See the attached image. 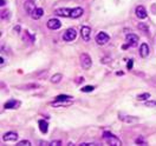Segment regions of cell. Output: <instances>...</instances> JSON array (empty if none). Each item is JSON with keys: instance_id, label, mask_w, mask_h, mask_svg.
I'll return each mask as SVG.
<instances>
[{"instance_id": "obj_1", "label": "cell", "mask_w": 156, "mask_h": 146, "mask_svg": "<svg viewBox=\"0 0 156 146\" xmlns=\"http://www.w3.org/2000/svg\"><path fill=\"white\" fill-rule=\"evenodd\" d=\"M103 139L105 140V143H107L108 145H111V146L122 145V141H121L116 136H114L112 133H110V132H104V133H103Z\"/></svg>"}, {"instance_id": "obj_2", "label": "cell", "mask_w": 156, "mask_h": 146, "mask_svg": "<svg viewBox=\"0 0 156 146\" xmlns=\"http://www.w3.org/2000/svg\"><path fill=\"white\" fill-rule=\"evenodd\" d=\"M80 64H82V67L85 68V70H89L92 65V60H91V57L87 54V53H83L80 56Z\"/></svg>"}, {"instance_id": "obj_3", "label": "cell", "mask_w": 156, "mask_h": 146, "mask_svg": "<svg viewBox=\"0 0 156 146\" xmlns=\"http://www.w3.org/2000/svg\"><path fill=\"white\" fill-rule=\"evenodd\" d=\"M76 37H77V32H76V29H66L64 32V34H63V39L65 40V41H73V40L76 39Z\"/></svg>"}, {"instance_id": "obj_4", "label": "cell", "mask_w": 156, "mask_h": 146, "mask_svg": "<svg viewBox=\"0 0 156 146\" xmlns=\"http://www.w3.org/2000/svg\"><path fill=\"white\" fill-rule=\"evenodd\" d=\"M109 40H110V37L105 32H99L96 36V42L98 45H105Z\"/></svg>"}, {"instance_id": "obj_5", "label": "cell", "mask_w": 156, "mask_h": 146, "mask_svg": "<svg viewBox=\"0 0 156 146\" xmlns=\"http://www.w3.org/2000/svg\"><path fill=\"white\" fill-rule=\"evenodd\" d=\"M80 36L84 41H89L90 37H91V29L89 26H82L80 29Z\"/></svg>"}, {"instance_id": "obj_6", "label": "cell", "mask_w": 156, "mask_h": 146, "mask_svg": "<svg viewBox=\"0 0 156 146\" xmlns=\"http://www.w3.org/2000/svg\"><path fill=\"white\" fill-rule=\"evenodd\" d=\"M127 41L129 46H136L138 42V36L134 34V33H129L127 34Z\"/></svg>"}, {"instance_id": "obj_7", "label": "cell", "mask_w": 156, "mask_h": 146, "mask_svg": "<svg viewBox=\"0 0 156 146\" xmlns=\"http://www.w3.org/2000/svg\"><path fill=\"white\" fill-rule=\"evenodd\" d=\"M4 141H16L18 139V133L17 132H6L2 137Z\"/></svg>"}, {"instance_id": "obj_8", "label": "cell", "mask_w": 156, "mask_h": 146, "mask_svg": "<svg viewBox=\"0 0 156 146\" xmlns=\"http://www.w3.org/2000/svg\"><path fill=\"white\" fill-rule=\"evenodd\" d=\"M135 13H136V17L138 18V19H146L147 17H148L146 8H144L143 6H141V5L136 7V11H135Z\"/></svg>"}, {"instance_id": "obj_9", "label": "cell", "mask_w": 156, "mask_h": 146, "mask_svg": "<svg viewBox=\"0 0 156 146\" xmlns=\"http://www.w3.org/2000/svg\"><path fill=\"white\" fill-rule=\"evenodd\" d=\"M72 8H68V7H63V8H58V10L55 11V14H57L59 17H70V13H71Z\"/></svg>"}, {"instance_id": "obj_10", "label": "cell", "mask_w": 156, "mask_h": 146, "mask_svg": "<svg viewBox=\"0 0 156 146\" xmlns=\"http://www.w3.org/2000/svg\"><path fill=\"white\" fill-rule=\"evenodd\" d=\"M83 13H84V11H83L82 7H75V8H72V10H71L70 18H73V19L79 18V17H82V15H83Z\"/></svg>"}, {"instance_id": "obj_11", "label": "cell", "mask_w": 156, "mask_h": 146, "mask_svg": "<svg viewBox=\"0 0 156 146\" xmlns=\"http://www.w3.org/2000/svg\"><path fill=\"white\" fill-rule=\"evenodd\" d=\"M62 26V22L58 19H50L48 21V27L50 29H58Z\"/></svg>"}, {"instance_id": "obj_12", "label": "cell", "mask_w": 156, "mask_h": 146, "mask_svg": "<svg viewBox=\"0 0 156 146\" xmlns=\"http://www.w3.org/2000/svg\"><path fill=\"white\" fill-rule=\"evenodd\" d=\"M148 54H149V46H148V44L143 42L140 46V56L142 58H146V57H148Z\"/></svg>"}, {"instance_id": "obj_13", "label": "cell", "mask_w": 156, "mask_h": 146, "mask_svg": "<svg viewBox=\"0 0 156 146\" xmlns=\"http://www.w3.org/2000/svg\"><path fill=\"white\" fill-rule=\"evenodd\" d=\"M24 7H25V11L29 13L30 15L33 13V11L36 10V5H34V2L33 1H26L25 2V5H24Z\"/></svg>"}, {"instance_id": "obj_14", "label": "cell", "mask_w": 156, "mask_h": 146, "mask_svg": "<svg viewBox=\"0 0 156 146\" xmlns=\"http://www.w3.org/2000/svg\"><path fill=\"white\" fill-rule=\"evenodd\" d=\"M71 104H72V101H69V100H57V99H56V101L51 103V106H53V107L69 106V105H71Z\"/></svg>"}, {"instance_id": "obj_15", "label": "cell", "mask_w": 156, "mask_h": 146, "mask_svg": "<svg viewBox=\"0 0 156 146\" xmlns=\"http://www.w3.org/2000/svg\"><path fill=\"white\" fill-rule=\"evenodd\" d=\"M19 105H20V101H17V100H14V99H11L7 103H5L4 107L9 110V108H17Z\"/></svg>"}, {"instance_id": "obj_16", "label": "cell", "mask_w": 156, "mask_h": 146, "mask_svg": "<svg viewBox=\"0 0 156 146\" xmlns=\"http://www.w3.org/2000/svg\"><path fill=\"white\" fill-rule=\"evenodd\" d=\"M39 130L43 132V133H46L48 132V130H49V124H48V121L46 120H39Z\"/></svg>"}, {"instance_id": "obj_17", "label": "cell", "mask_w": 156, "mask_h": 146, "mask_svg": "<svg viewBox=\"0 0 156 146\" xmlns=\"http://www.w3.org/2000/svg\"><path fill=\"white\" fill-rule=\"evenodd\" d=\"M43 15H44V10H43V8H36V10L33 11V13L31 14V17L36 20L40 19Z\"/></svg>"}, {"instance_id": "obj_18", "label": "cell", "mask_w": 156, "mask_h": 146, "mask_svg": "<svg viewBox=\"0 0 156 146\" xmlns=\"http://www.w3.org/2000/svg\"><path fill=\"white\" fill-rule=\"evenodd\" d=\"M62 78H63V76H62L60 73H56V74H53V76L51 77L50 80H51V83H52V84H58L59 81L62 80Z\"/></svg>"}, {"instance_id": "obj_19", "label": "cell", "mask_w": 156, "mask_h": 146, "mask_svg": "<svg viewBox=\"0 0 156 146\" xmlns=\"http://www.w3.org/2000/svg\"><path fill=\"white\" fill-rule=\"evenodd\" d=\"M121 120H123V121H126V123H134V121H137L138 119L135 117H131V116H127V117H121Z\"/></svg>"}, {"instance_id": "obj_20", "label": "cell", "mask_w": 156, "mask_h": 146, "mask_svg": "<svg viewBox=\"0 0 156 146\" xmlns=\"http://www.w3.org/2000/svg\"><path fill=\"white\" fill-rule=\"evenodd\" d=\"M148 98H150V94H149V93H142V94H138V96H137V100L144 101Z\"/></svg>"}, {"instance_id": "obj_21", "label": "cell", "mask_w": 156, "mask_h": 146, "mask_svg": "<svg viewBox=\"0 0 156 146\" xmlns=\"http://www.w3.org/2000/svg\"><path fill=\"white\" fill-rule=\"evenodd\" d=\"M94 90H95V87H94V86H90V85H89V86H84V87L80 88V91H82V92H92Z\"/></svg>"}, {"instance_id": "obj_22", "label": "cell", "mask_w": 156, "mask_h": 146, "mask_svg": "<svg viewBox=\"0 0 156 146\" xmlns=\"http://www.w3.org/2000/svg\"><path fill=\"white\" fill-rule=\"evenodd\" d=\"M71 96H65V94H60V96H58V97H56V99L57 100H70L71 99Z\"/></svg>"}, {"instance_id": "obj_23", "label": "cell", "mask_w": 156, "mask_h": 146, "mask_svg": "<svg viewBox=\"0 0 156 146\" xmlns=\"http://www.w3.org/2000/svg\"><path fill=\"white\" fill-rule=\"evenodd\" d=\"M17 145L18 146H30L31 145V143H30L29 140H21V141H19Z\"/></svg>"}, {"instance_id": "obj_24", "label": "cell", "mask_w": 156, "mask_h": 146, "mask_svg": "<svg viewBox=\"0 0 156 146\" xmlns=\"http://www.w3.org/2000/svg\"><path fill=\"white\" fill-rule=\"evenodd\" d=\"M146 107H156V101H146L144 103Z\"/></svg>"}, {"instance_id": "obj_25", "label": "cell", "mask_w": 156, "mask_h": 146, "mask_svg": "<svg viewBox=\"0 0 156 146\" xmlns=\"http://www.w3.org/2000/svg\"><path fill=\"white\" fill-rule=\"evenodd\" d=\"M10 17V11H4L1 13V19H7Z\"/></svg>"}, {"instance_id": "obj_26", "label": "cell", "mask_w": 156, "mask_h": 146, "mask_svg": "<svg viewBox=\"0 0 156 146\" xmlns=\"http://www.w3.org/2000/svg\"><path fill=\"white\" fill-rule=\"evenodd\" d=\"M138 29H144L146 32H148V26H147V25H143V22H140V24H138Z\"/></svg>"}, {"instance_id": "obj_27", "label": "cell", "mask_w": 156, "mask_h": 146, "mask_svg": "<svg viewBox=\"0 0 156 146\" xmlns=\"http://www.w3.org/2000/svg\"><path fill=\"white\" fill-rule=\"evenodd\" d=\"M50 145H51V146L62 145V141H60V140H53V141H51V143H50Z\"/></svg>"}, {"instance_id": "obj_28", "label": "cell", "mask_w": 156, "mask_h": 146, "mask_svg": "<svg viewBox=\"0 0 156 146\" xmlns=\"http://www.w3.org/2000/svg\"><path fill=\"white\" fill-rule=\"evenodd\" d=\"M133 65H134V60L133 59H129V61H128V70H131Z\"/></svg>"}, {"instance_id": "obj_29", "label": "cell", "mask_w": 156, "mask_h": 146, "mask_svg": "<svg viewBox=\"0 0 156 146\" xmlns=\"http://www.w3.org/2000/svg\"><path fill=\"white\" fill-rule=\"evenodd\" d=\"M136 143L137 144H146V141H144L143 138H138V139H136Z\"/></svg>"}, {"instance_id": "obj_30", "label": "cell", "mask_w": 156, "mask_h": 146, "mask_svg": "<svg viewBox=\"0 0 156 146\" xmlns=\"http://www.w3.org/2000/svg\"><path fill=\"white\" fill-rule=\"evenodd\" d=\"M6 5V0H0V6L2 7V6H5Z\"/></svg>"}, {"instance_id": "obj_31", "label": "cell", "mask_w": 156, "mask_h": 146, "mask_svg": "<svg viewBox=\"0 0 156 146\" xmlns=\"http://www.w3.org/2000/svg\"><path fill=\"white\" fill-rule=\"evenodd\" d=\"M83 81H84V78H83V77H80V78L77 79V83H78V84H80V83H83Z\"/></svg>"}, {"instance_id": "obj_32", "label": "cell", "mask_w": 156, "mask_h": 146, "mask_svg": "<svg viewBox=\"0 0 156 146\" xmlns=\"http://www.w3.org/2000/svg\"><path fill=\"white\" fill-rule=\"evenodd\" d=\"M39 144H41V145H50V143H46V141H43V140H40V141H39Z\"/></svg>"}, {"instance_id": "obj_33", "label": "cell", "mask_w": 156, "mask_h": 146, "mask_svg": "<svg viewBox=\"0 0 156 146\" xmlns=\"http://www.w3.org/2000/svg\"><path fill=\"white\" fill-rule=\"evenodd\" d=\"M0 64H1V66H2V65H4V64H5V59L2 58V57H1V58H0Z\"/></svg>"}]
</instances>
